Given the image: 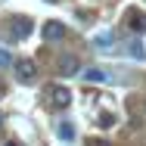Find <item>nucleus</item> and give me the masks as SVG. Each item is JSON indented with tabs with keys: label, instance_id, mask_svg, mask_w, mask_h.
<instances>
[{
	"label": "nucleus",
	"instance_id": "nucleus-1",
	"mask_svg": "<svg viewBox=\"0 0 146 146\" xmlns=\"http://www.w3.org/2000/svg\"><path fill=\"white\" fill-rule=\"evenodd\" d=\"M13 75H16L19 84L37 81V62H31V59H16V62H13Z\"/></svg>",
	"mask_w": 146,
	"mask_h": 146
},
{
	"label": "nucleus",
	"instance_id": "nucleus-2",
	"mask_svg": "<svg viewBox=\"0 0 146 146\" xmlns=\"http://www.w3.org/2000/svg\"><path fill=\"white\" fill-rule=\"evenodd\" d=\"M47 100H50L53 109H68L72 106V90L62 87V84H50L47 87Z\"/></svg>",
	"mask_w": 146,
	"mask_h": 146
},
{
	"label": "nucleus",
	"instance_id": "nucleus-3",
	"mask_svg": "<svg viewBox=\"0 0 146 146\" xmlns=\"http://www.w3.org/2000/svg\"><path fill=\"white\" fill-rule=\"evenodd\" d=\"M56 68H59V75H62V78H72V75H78V72H81V62H78V56L65 53V56H59Z\"/></svg>",
	"mask_w": 146,
	"mask_h": 146
},
{
	"label": "nucleus",
	"instance_id": "nucleus-4",
	"mask_svg": "<svg viewBox=\"0 0 146 146\" xmlns=\"http://www.w3.org/2000/svg\"><path fill=\"white\" fill-rule=\"evenodd\" d=\"M31 19L28 16H13V22H9V31H13V37H28L31 34Z\"/></svg>",
	"mask_w": 146,
	"mask_h": 146
},
{
	"label": "nucleus",
	"instance_id": "nucleus-5",
	"mask_svg": "<svg viewBox=\"0 0 146 146\" xmlns=\"http://www.w3.org/2000/svg\"><path fill=\"white\" fill-rule=\"evenodd\" d=\"M62 37H65V25H62V22H53V19H50V22H44V40L59 44Z\"/></svg>",
	"mask_w": 146,
	"mask_h": 146
},
{
	"label": "nucleus",
	"instance_id": "nucleus-6",
	"mask_svg": "<svg viewBox=\"0 0 146 146\" xmlns=\"http://www.w3.org/2000/svg\"><path fill=\"white\" fill-rule=\"evenodd\" d=\"M93 44H96L100 50H112V47H115V34H112V31H100V34L93 37Z\"/></svg>",
	"mask_w": 146,
	"mask_h": 146
},
{
	"label": "nucleus",
	"instance_id": "nucleus-7",
	"mask_svg": "<svg viewBox=\"0 0 146 146\" xmlns=\"http://www.w3.org/2000/svg\"><path fill=\"white\" fill-rule=\"evenodd\" d=\"M56 134H59V140H62V143H72V140H75V124H72V121H59Z\"/></svg>",
	"mask_w": 146,
	"mask_h": 146
},
{
	"label": "nucleus",
	"instance_id": "nucleus-8",
	"mask_svg": "<svg viewBox=\"0 0 146 146\" xmlns=\"http://www.w3.org/2000/svg\"><path fill=\"white\" fill-rule=\"evenodd\" d=\"M84 78H87V81H93V84H103L109 75H106L103 68H87V72H84Z\"/></svg>",
	"mask_w": 146,
	"mask_h": 146
},
{
	"label": "nucleus",
	"instance_id": "nucleus-9",
	"mask_svg": "<svg viewBox=\"0 0 146 146\" xmlns=\"http://www.w3.org/2000/svg\"><path fill=\"white\" fill-rule=\"evenodd\" d=\"M131 28H134V31H143V28H146V19H140V16H131Z\"/></svg>",
	"mask_w": 146,
	"mask_h": 146
},
{
	"label": "nucleus",
	"instance_id": "nucleus-10",
	"mask_svg": "<svg viewBox=\"0 0 146 146\" xmlns=\"http://www.w3.org/2000/svg\"><path fill=\"white\" fill-rule=\"evenodd\" d=\"M6 65H13V56L6 50H0V68H6Z\"/></svg>",
	"mask_w": 146,
	"mask_h": 146
},
{
	"label": "nucleus",
	"instance_id": "nucleus-11",
	"mask_svg": "<svg viewBox=\"0 0 146 146\" xmlns=\"http://www.w3.org/2000/svg\"><path fill=\"white\" fill-rule=\"evenodd\" d=\"M131 53H134V56L137 59H143L146 53H143V47H140V44H137V40H134V44H131Z\"/></svg>",
	"mask_w": 146,
	"mask_h": 146
},
{
	"label": "nucleus",
	"instance_id": "nucleus-12",
	"mask_svg": "<svg viewBox=\"0 0 146 146\" xmlns=\"http://www.w3.org/2000/svg\"><path fill=\"white\" fill-rule=\"evenodd\" d=\"M100 124H103V127H109V124H115V115H100Z\"/></svg>",
	"mask_w": 146,
	"mask_h": 146
},
{
	"label": "nucleus",
	"instance_id": "nucleus-13",
	"mask_svg": "<svg viewBox=\"0 0 146 146\" xmlns=\"http://www.w3.org/2000/svg\"><path fill=\"white\" fill-rule=\"evenodd\" d=\"M90 146H106V143H103V140H93V143H90Z\"/></svg>",
	"mask_w": 146,
	"mask_h": 146
},
{
	"label": "nucleus",
	"instance_id": "nucleus-14",
	"mask_svg": "<svg viewBox=\"0 0 146 146\" xmlns=\"http://www.w3.org/2000/svg\"><path fill=\"white\" fill-rule=\"evenodd\" d=\"M3 121H6V118H3V112H0V131H3Z\"/></svg>",
	"mask_w": 146,
	"mask_h": 146
},
{
	"label": "nucleus",
	"instance_id": "nucleus-15",
	"mask_svg": "<svg viewBox=\"0 0 146 146\" xmlns=\"http://www.w3.org/2000/svg\"><path fill=\"white\" fill-rule=\"evenodd\" d=\"M143 109H146V96H143Z\"/></svg>",
	"mask_w": 146,
	"mask_h": 146
}]
</instances>
